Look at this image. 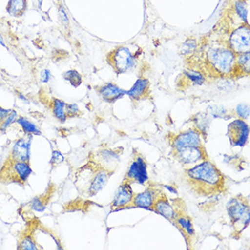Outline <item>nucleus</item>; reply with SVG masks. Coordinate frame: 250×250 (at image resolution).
<instances>
[{"label":"nucleus","instance_id":"obj_1","mask_svg":"<svg viewBox=\"0 0 250 250\" xmlns=\"http://www.w3.org/2000/svg\"><path fill=\"white\" fill-rule=\"evenodd\" d=\"M187 176L198 189L206 192H214L223 186L222 174L215 165L208 160L188 169Z\"/></svg>","mask_w":250,"mask_h":250},{"label":"nucleus","instance_id":"obj_2","mask_svg":"<svg viewBox=\"0 0 250 250\" xmlns=\"http://www.w3.org/2000/svg\"><path fill=\"white\" fill-rule=\"evenodd\" d=\"M32 174L29 162L16 161L7 158L6 163L0 170V180L4 183L24 184Z\"/></svg>","mask_w":250,"mask_h":250},{"label":"nucleus","instance_id":"obj_3","mask_svg":"<svg viewBox=\"0 0 250 250\" xmlns=\"http://www.w3.org/2000/svg\"><path fill=\"white\" fill-rule=\"evenodd\" d=\"M207 60L217 73L228 75L236 66V54L230 48L211 47L207 52Z\"/></svg>","mask_w":250,"mask_h":250},{"label":"nucleus","instance_id":"obj_4","mask_svg":"<svg viewBox=\"0 0 250 250\" xmlns=\"http://www.w3.org/2000/svg\"><path fill=\"white\" fill-rule=\"evenodd\" d=\"M108 63L114 67L116 72L124 74L135 67L136 59L129 48L126 46H119L109 54Z\"/></svg>","mask_w":250,"mask_h":250},{"label":"nucleus","instance_id":"obj_5","mask_svg":"<svg viewBox=\"0 0 250 250\" xmlns=\"http://www.w3.org/2000/svg\"><path fill=\"white\" fill-rule=\"evenodd\" d=\"M228 214L233 224L236 227H242L243 230L250 223V206L244 203L239 198H231L227 204Z\"/></svg>","mask_w":250,"mask_h":250},{"label":"nucleus","instance_id":"obj_6","mask_svg":"<svg viewBox=\"0 0 250 250\" xmlns=\"http://www.w3.org/2000/svg\"><path fill=\"white\" fill-rule=\"evenodd\" d=\"M227 136L233 146H244L250 137V126L243 119H236L228 125Z\"/></svg>","mask_w":250,"mask_h":250},{"label":"nucleus","instance_id":"obj_7","mask_svg":"<svg viewBox=\"0 0 250 250\" xmlns=\"http://www.w3.org/2000/svg\"><path fill=\"white\" fill-rule=\"evenodd\" d=\"M250 26H239L234 30L229 38V48L236 55L250 51Z\"/></svg>","mask_w":250,"mask_h":250},{"label":"nucleus","instance_id":"obj_8","mask_svg":"<svg viewBox=\"0 0 250 250\" xmlns=\"http://www.w3.org/2000/svg\"><path fill=\"white\" fill-rule=\"evenodd\" d=\"M148 180L147 175V167L145 160L140 157H138L135 160L132 161L131 164L128 167L125 178V182L127 183H138L144 185Z\"/></svg>","mask_w":250,"mask_h":250},{"label":"nucleus","instance_id":"obj_9","mask_svg":"<svg viewBox=\"0 0 250 250\" xmlns=\"http://www.w3.org/2000/svg\"><path fill=\"white\" fill-rule=\"evenodd\" d=\"M32 140L33 135H26V138H20L16 140L8 158L16 161L29 162Z\"/></svg>","mask_w":250,"mask_h":250},{"label":"nucleus","instance_id":"obj_10","mask_svg":"<svg viewBox=\"0 0 250 250\" xmlns=\"http://www.w3.org/2000/svg\"><path fill=\"white\" fill-rule=\"evenodd\" d=\"M203 146L202 136L200 132L194 129L186 130L178 134V136L175 137L172 143V146L174 147L175 151L188 146Z\"/></svg>","mask_w":250,"mask_h":250},{"label":"nucleus","instance_id":"obj_11","mask_svg":"<svg viewBox=\"0 0 250 250\" xmlns=\"http://www.w3.org/2000/svg\"><path fill=\"white\" fill-rule=\"evenodd\" d=\"M175 152L178 160L185 165L196 164L200 161H204L206 158V153H205L203 146H188Z\"/></svg>","mask_w":250,"mask_h":250},{"label":"nucleus","instance_id":"obj_12","mask_svg":"<svg viewBox=\"0 0 250 250\" xmlns=\"http://www.w3.org/2000/svg\"><path fill=\"white\" fill-rule=\"evenodd\" d=\"M109 177H110L109 171L99 167L94 174L91 180L89 181V186L87 188V195L89 197H94L99 193V191L102 190L107 183Z\"/></svg>","mask_w":250,"mask_h":250},{"label":"nucleus","instance_id":"obj_13","mask_svg":"<svg viewBox=\"0 0 250 250\" xmlns=\"http://www.w3.org/2000/svg\"><path fill=\"white\" fill-rule=\"evenodd\" d=\"M98 93L99 97L105 102L114 103L117 100L123 98L126 91L113 83H107L104 86H100L98 89Z\"/></svg>","mask_w":250,"mask_h":250},{"label":"nucleus","instance_id":"obj_14","mask_svg":"<svg viewBox=\"0 0 250 250\" xmlns=\"http://www.w3.org/2000/svg\"><path fill=\"white\" fill-rule=\"evenodd\" d=\"M133 198L134 194L132 190L131 185L127 182H123V184L119 187V190L116 194V197L113 201V208H119L125 207L126 205L131 203Z\"/></svg>","mask_w":250,"mask_h":250},{"label":"nucleus","instance_id":"obj_15","mask_svg":"<svg viewBox=\"0 0 250 250\" xmlns=\"http://www.w3.org/2000/svg\"><path fill=\"white\" fill-rule=\"evenodd\" d=\"M149 92V81L146 79H138L131 88L126 91L127 95L133 100L145 99Z\"/></svg>","mask_w":250,"mask_h":250},{"label":"nucleus","instance_id":"obj_16","mask_svg":"<svg viewBox=\"0 0 250 250\" xmlns=\"http://www.w3.org/2000/svg\"><path fill=\"white\" fill-rule=\"evenodd\" d=\"M156 194L151 189H146L134 196L132 203L135 207L149 209L156 202Z\"/></svg>","mask_w":250,"mask_h":250},{"label":"nucleus","instance_id":"obj_17","mask_svg":"<svg viewBox=\"0 0 250 250\" xmlns=\"http://www.w3.org/2000/svg\"><path fill=\"white\" fill-rule=\"evenodd\" d=\"M96 159L97 160H95V161L99 165L100 168H103V169L109 171L108 167L116 164L119 161V156L115 152L104 149L97 154Z\"/></svg>","mask_w":250,"mask_h":250},{"label":"nucleus","instance_id":"obj_18","mask_svg":"<svg viewBox=\"0 0 250 250\" xmlns=\"http://www.w3.org/2000/svg\"><path fill=\"white\" fill-rule=\"evenodd\" d=\"M152 208L157 213L160 214L168 220H172L175 217V210L166 198L157 199Z\"/></svg>","mask_w":250,"mask_h":250},{"label":"nucleus","instance_id":"obj_19","mask_svg":"<svg viewBox=\"0 0 250 250\" xmlns=\"http://www.w3.org/2000/svg\"><path fill=\"white\" fill-rule=\"evenodd\" d=\"M26 8V0H8L7 11L12 17L23 15Z\"/></svg>","mask_w":250,"mask_h":250},{"label":"nucleus","instance_id":"obj_20","mask_svg":"<svg viewBox=\"0 0 250 250\" xmlns=\"http://www.w3.org/2000/svg\"><path fill=\"white\" fill-rule=\"evenodd\" d=\"M66 102L59 99H53V115L61 123H65L67 119L66 114Z\"/></svg>","mask_w":250,"mask_h":250},{"label":"nucleus","instance_id":"obj_21","mask_svg":"<svg viewBox=\"0 0 250 250\" xmlns=\"http://www.w3.org/2000/svg\"><path fill=\"white\" fill-rule=\"evenodd\" d=\"M17 124H19L21 126V128L23 129V131L26 135H33V136L41 135V131L39 126H37L33 122H31L30 120H28L24 117H19L17 119Z\"/></svg>","mask_w":250,"mask_h":250},{"label":"nucleus","instance_id":"obj_22","mask_svg":"<svg viewBox=\"0 0 250 250\" xmlns=\"http://www.w3.org/2000/svg\"><path fill=\"white\" fill-rule=\"evenodd\" d=\"M63 79L70 83L74 87H79L82 84V76L77 70L71 69L63 73Z\"/></svg>","mask_w":250,"mask_h":250},{"label":"nucleus","instance_id":"obj_23","mask_svg":"<svg viewBox=\"0 0 250 250\" xmlns=\"http://www.w3.org/2000/svg\"><path fill=\"white\" fill-rule=\"evenodd\" d=\"M250 51L236 55V64L245 72H250Z\"/></svg>","mask_w":250,"mask_h":250},{"label":"nucleus","instance_id":"obj_24","mask_svg":"<svg viewBox=\"0 0 250 250\" xmlns=\"http://www.w3.org/2000/svg\"><path fill=\"white\" fill-rule=\"evenodd\" d=\"M184 74L188 79H189L191 82H193L195 85L201 86V85L204 84L205 81H206L204 76L201 73L198 72V71L189 69V70H186Z\"/></svg>","mask_w":250,"mask_h":250},{"label":"nucleus","instance_id":"obj_25","mask_svg":"<svg viewBox=\"0 0 250 250\" xmlns=\"http://www.w3.org/2000/svg\"><path fill=\"white\" fill-rule=\"evenodd\" d=\"M235 8L239 18L243 20L245 23L248 22V14H249V7L245 1L237 0L235 5Z\"/></svg>","mask_w":250,"mask_h":250},{"label":"nucleus","instance_id":"obj_26","mask_svg":"<svg viewBox=\"0 0 250 250\" xmlns=\"http://www.w3.org/2000/svg\"><path fill=\"white\" fill-rule=\"evenodd\" d=\"M19 249L22 250H37L38 247L32 237L30 235H26L20 240Z\"/></svg>","mask_w":250,"mask_h":250},{"label":"nucleus","instance_id":"obj_27","mask_svg":"<svg viewBox=\"0 0 250 250\" xmlns=\"http://www.w3.org/2000/svg\"><path fill=\"white\" fill-rule=\"evenodd\" d=\"M19 118V115L17 111L15 110H11L10 113L8 114L7 118L5 119V120L0 124V132L2 133H5L7 131V128L12 125L15 122H17V119Z\"/></svg>","mask_w":250,"mask_h":250},{"label":"nucleus","instance_id":"obj_28","mask_svg":"<svg viewBox=\"0 0 250 250\" xmlns=\"http://www.w3.org/2000/svg\"><path fill=\"white\" fill-rule=\"evenodd\" d=\"M178 224L186 231L188 236H193L195 234V230L191 220L188 217H179L178 218Z\"/></svg>","mask_w":250,"mask_h":250},{"label":"nucleus","instance_id":"obj_29","mask_svg":"<svg viewBox=\"0 0 250 250\" xmlns=\"http://www.w3.org/2000/svg\"><path fill=\"white\" fill-rule=\"evenodd\" d=\"M201 117H199V114L196 116V125L198 127V131L204 132L207 130L209 125V119L203 114H200Z\"/></svg>","mask_w":250,"mask_h":250},{"label":"nucleus","instance_id":"obj_30","mask_svg":"<svg viewBox=\"0 0 250 250\" xmlns=\"http://www.w3.org/2000/svg\"><path fill=\"white\" fill-rule=\"evenodd\" d=\"M29 206H30V208L32 210L36 211V212L41 213V212H44V211L46 210V205L43 202V200L41 198H39V197L34 198L30 201Z\"/></svg>","mask_w":250,"mask_h":250},{"label":"nucleus","instance_id":"obj_31","mask_svg":"<svg viewBox=\"0 0 250 250\" xmlns=\"http://www.w3.org/2000/svg\"><path fill=\"white\" fill-rule=\"evenodd\" d=\"M197 48V41L193 39H188L182 45L181 51L184 55H188L194 52Z\"/></svg>","mask_w":250,"mask_h":250},{"label":"nucleus","instance_id":"obj_32","mask_svg":"<svg viewBox=\"0 0 250 250\" xmlns=\"http://www.w3.org/2000/svg\"><path fill=\"white\" fill-rule=\"evenodd\" d=\"M237 115L240 119H249L250 117V105L248 104H239L236 107Z\"/></svg>","mask_w":250,"mask_h":250},{"label":"nucleus","instance_id":"obj_33","mask_svg":"<svg viewBox=\"0 0 250 250\" xmlns=\"http://www.w3.org/2000/svg\"><path fill=\"white\" fill-rule=\"evenodd\" d=\"M66 114L67 118H77L80 115L79 105L75 103L66 104Z\"/></svg>","mask_w":250,"mask_h":250},{"label":"nucleus","instance_id":"obj_34","mask_svg":"<svg viewBox=\"0 0 250 250\" xmlns=\"http://www.w3.org/2000/svg\"><path fill=\"white\" fill-rule=\"evenodd\" d=\"M208 112L214 118H223L225 114L227 113V109L223 106L215 105V106H210L208 108Z\"/></svg>","mask_w":250,"mask_h":250},{"label":"nucleus","instance_id":"obj_35","mask_svg":"<svg viewBox=\"0 0 250 250\" xmlns=\"http://www.w3.org/2000/svg\"><path fill=\"white\" fill-rule=\"evenodd\" d=\"M59 18H60V22L62 23V25L67 28L69 26V19H68L65 7L62 5H60L59 7Z\"/></svg>","mask_w":250,"mask_h":250},{"label":"nucleus","instance_id":"obj_36","mask_svg":"<svg viewBox=\"0 0 250 250\" xmlns=\"http://www.w3.org/2000/svg\"><path fill=\"white\" fill-rule=\"evenodd\" d=\"M65 158L64 156L58 150H55L52 152V156H51V160H50V164L52 167H56L58 165L61 164L62 162H64Z\"/></svg>","mask_w":250,"mask_h":250},{"label":"nucleus","instance_id":"obj_37","mask_svg":"<svg viewBox=\"0 0 250 250\" xmlns=\"http://www.w3.org/2000/svg\"><path fill=\"white\" fill-rule=\"evenodd\" d=\"M52 78V74L50 72V70L48 69H44L40 73V81L41 83H48L50 81V79Z\"/></svg>","mask_w":250,"mask_h":250},{"label":"nucleus","instance_id":"obj_38","mask_svg":"<svg viewBox=\"0 0 250 250\" xmlns=\"http://www.w3.org/2000/svg\"><path fill=\"white\" fill-rule=\"evenodd\" d=\"M10 109H5L2 106H0V124L5 120V119L8 116V114L10 113Z\"/></svg>","mask_w":250,"mask_h":250},{"label":"nucleus","instance_id":"obj_39","mask_svg":"<svg viewBox=\"0 0 250 250\" xmlns=\"http://www.w3.org/2000/svg\"><path fill=\"white\" fill-rule=\"evenodd\" d=\"M18 96H19V97H20V99H21L22 101H24L25 103H27V104L29 103V102H28V99H26V97H25V96H24L23 94H21V93L18 92Z\"/></svg>","mask_w":250,"mask_h":250},{"label":"nucleus","instance_id":"obj_40","mask_svg":"<svg viewBox=\"0 0 250 250\" xmlns=\"http://www.w3.org/2000/svg\"><path fill=\"white\" fill-rule=\"evenodd\" d=\"M0 45L3 46H6V45H5V41H4V39H3V37H2L1 34H0Z\"/></svg>","mask_w":250,"mask_h":250}]
</instances>
